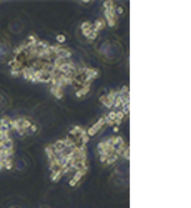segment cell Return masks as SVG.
I'll list each match as a JSON object with an SVG mask.
<instances>
[{"instance_id": "6da1fadb", "label": "cell", "mask_w": 191, "mask_h": 208, "mask_svg": "<svg viewBox=\"0 0 191 208\" xmlns=\"http://www.w3.org/2000/svg\"><path fill=\"white\" fill-rule=\"evenodd\" d=\"M116 96H118V91H110L109 94H106V95L100 97V102L105 107H107V109H112V105H114Z\"/></svg>"}, {"instance_id": "7a4b0ae2", "label": "cell", "mask_w": 191, "mask_h": 208, "mask_svg": "<svg viewBox=\"0 0 191 208\" xmlns=\"http://www.w3.org/2000/svg\"><path fill=\"white\" fill-rule=\"evenodd\" d=\"M105 126V121H104V119L101 117V119H99V121L97 122H95L93 126H91L88 131H86V134H88V136L89 137H93V136H95L97 132H100L101 130H103V127Z\"/></svg>"}, {"instance_id": "3957f363", "label": "cell", "mask_w": 191, "mask_h": 208, "mask_svg": "<svg viewBox=\"0 0 191 208\" xmlns=\"http://www.w3.org/2000/svg\"><path fill=\"white\" fill-rule=\"evenodd\" d=\"M85 174H86V171H84V170H78V171H75V172L72 173V177H71V179H70V182H69V185H70L71 187L78 186L79 182L82 179V177H84Z\"/></svg>"}, {"instance_id": "277c9868", "label": "cell", "mask_w": 191, "mask_h": 208, "mask_svg": "<svg viewBox=\"0 0 191 208\" xmlns=\"http://www.w3.org/2000/svg\"><path fill=\"white\" fill-rule=\"evenodd\" d=\"M91 90V85H90V82H86V84L82 85V87H80L78 91H76V96L78 97H82V96H85L89 94V91Z\"/></svg>"}, {"instance_id": "5b68a950", "label": "cell", "mask_w": 191, "mask_h": 208, "mask_svg": "<svg viewBox=\"0 0 191 208\" xmlns=\"http://www.w3.org/2000/svg\"><path fill=\"white\" fill-rule=\"evenodd\" d=\"M105 20L104 19H97L94 24H93V30L96 32V34H99L101 30H104V28H105Z\"/></svg>"}, {"instance_id": "8992f818", "label": "cell", "mask_w": 191, "mask_h": 208, "mask_svg": "<svg viewBox=\"0 0 191 208\" xmlns=\"http://www.w3.org/2000/svg\"><path fill=\"white\" fill-rule=\"evenodd\" d=\"M63 91H64V87H61V86H51V92L56 98H63V96H64Z\"/></svg>"}, {"instance_id": "52a82bcc", "label": "cell", "mask_w": 191, "mask_h": 208, "mask_svg": "<svg viewBox=\"0 0 191 208\" xmlns=\"http://www.w3.org/2000/svg\"><path fill=\"white\" fill-rule=\"evenodd\" d=\"M118 160H119V156L115 155V153H111V155L107 156V158L105 161V164H114L115 162H118Z\"/></svg>"}, {"instance_id": "ba28073f", "label": "cell", "mask_w": 191, "mask_h": 208, "mask_svg": "<svg viewBox=\"0 0 191 208\" xmlns=\"http://www.w3.org/2000/svg\"><path fill=\"white\" fill-rule=\"evenodd\" d=\"M63 177V171L59 170V171H55V172H51V181L53 182H59Z\"/></svg>"}, {"instance_id": "9c48e42d", "label": "cell", "mask_w": 191, "mask_h": 208, "mask_svg": "<svg viewBox=\"0 0 191 208\" xmlns=\"http://www.w3.org/2000/svg\"><path fill=\"white\" fill-rule=\"evenodd\" d=\"M80 29H81V31H85V30H93V23H90V21H84V23H81Z\"/></svg>"}, {"instance_id": "30bf717a", "label": "cell", "mask_w": 191, "mask_h": 208, "mask_svg": "<svg viewBox=\"0 0 191 208\" xmlns=\"http://www.w3.org/2000/svg\"><path fill=\"white\" fill-rule=\"evenodd\" d=\"M13 166H14L13 158H5V160H4V168H5V170H11Z\"/></svg>"}, {"instance_id": "8fae6325", "label": "cell", "mask_w": 191, "mask_h": 208, "mask_svg": "<svg viewBox=\"0 0 191 208\" xmlns=\"http://www.w3.org/2000/svg\"><path fill=\"white\" fill-rule=\"evenodd\" d=\"M65 41H66V36L64 34H57L56 35V43H57V45H64Z\"/></svg>"}, {"instance_id": "7c38bea8", "label": "cell", "mask_w": 191, "mask_h": 208, "mask_svg": "<svg viewBox=\"0 0 191 208\" xmlns=\"http://www.w3.org/2000/svg\"><path fill=\"white\" fill-rule=\"evenodd\" d=\"M121 157H124L126 161H129V158H130V148H129V146H126L125 148H124V151L121 152Z\"/></svg>"}, {"instance_id": "4fadbf2b", "label": "cell", "mask_w": 191, "mask_h": 208, "mask_svg": "<svg viewBox=\"0 0 191 208\" xmlns=\"http://www.w3.org/2000/svg\"><path fill=\"white\" fill-rule=\"evenodd\" d=\"M105 116H106V117L109 119L110 121H115V119H116V112H115L114 110H111V111H109V112H107V113H106Z\"/></svg>"}, {"instance_id": "5bb4252c", "label": "cell", "mask_w": 191, "mask_h": 208, "mask_svg": "<svg viewBox=\"0 0 191 208\" xmlns=\"http://www.w3.org/2000/svg\"><path fill=\"white\" fill-rule=\"evenodd\" d=\"M115 112H116V119H115V120H118V121H121V122H122L124 117H125L124 112H122L121 110H118V111H115Z\"/></svg>"}, {"instance_id": "9a60e30c", "label": "cell", "mask_w": 191, "mask_h": 208, "mask_svg": "<svg viewBox=\"0 0 191 208\" xmlns=\"http://www.w3.org/2000/svg\"><path fill=\"white\" fill-rule=\"evenodd\" d=\"M96 38H97V34H96V32L93 30V31H91L90 32V34H89V36L86 38L89 41H94V40H96Z\"/></svg>"}, {"instance_id": "2e32d148", "label": "cell", "mask_w": 191, "mask_h": 208, "mask_svg": "<svg viewBox=\"0 0 191 208\" xmlns=\"http://www.w3.org/2000/svg\"><path fill=\"white\" fill-rule=\"evenodd\" d=\"M29 131L31 132V134H34V132H36V131H38V126H36V125L32 123L31 126H30V128H29ZM29 131H28V132H29Z\"/></svg>"}, {"instance_id": "e0dca14e", "label": "cell", "mask_w": 191, "mask_h": 208, "mask_svg": "<svg viewBox=\"0 0 191 208\" xmlns=\"http://www.w3.org/2000/svg\"><path fill=\"white\" fill-rule=\"evenodd\" d=\"M11 76H14V77L21 76V71H15V70H11Z\"/></svg>"}, {"instance_id": "ac0fdd59", "label": "cell", "mask_w": 191, "mask_h": 208, "mask_svg": "<svg viewBox=\"0 0 191 208\" xmlns=\"http://www.w3.org/2000/svg\"><path fill=\"white\" fill-rule=\"evenodd\" d=\"M112 131H114V134H116V132H119V126H112Z\"/></svg>"}]
</instances>
